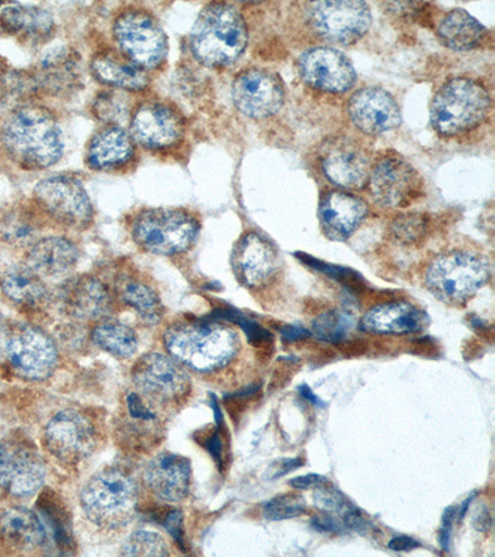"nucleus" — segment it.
<instances>
[{
  "label": "nucleus",
  "mask_w": 495,
  "mask_h": 557,
  "mask_svg": "<svg viewBox=\"0 0 495 557\" xmlns=\"http://www.w3.org/2000/svg\"><path fill=\"white\" fill-rule=\"evenodd\" d=\"M41 213L24 206L8 210L0 219V235L9 245L33 246L42 231Z\"/></svg>",
  "instance_id": "nucleus-35"
},
{
  "label": "nucleus",
  "mask_w": 495,
  "mask_h": 557,
  "mask_svg": "<svg viewBox=\"0 0 495 557\" xmlns=\"http://www.w3.org/2000/svg\"><path fill=\"white\" fill-rule=\"evenodd\" d=\"M299 392L300 394L302 395V397L306 399V400H309L311 401L312 404H314V406H318V407H323L325 406V404H323L318 397L317 395H314L312 393V391L309 388L308 385H301L300 388H299Z\"/></svg>",
  "instance_id": "nucleus-50"
},
{
  "label": "nucleus",
  "mask_w": 495,
  "mask_h": 557,
  "mask_svg": "<svg viewBox=\"0 0 495 557\" xmlns=\"http://www.w3.org/2000/svg\"><path fill=\"white\" fill-rule=\"evenodd\" d=\"M5 71H7L5 61L2 58H0V79H2L3 76L5 75Z\"/></svg>",
  "instance_id": "nucleus-52"
},
{
  "label": "nucleus",
  "mask_w": 495,
  "mask_h": 557,
  "mask_svg": "<svg viewBox=\"0 0 495 557\" xmlns=\"http://www.w3.org/2000/svg\"><path fill=\"white\" fill-rule=\"evenodd\" d=\"M94 343L116 358H131L137 352L138 336L121 322L103 321L92 332Z\"/></svg>",
  "instance_id": "nucleus-36"
},
{
  "label": "nucleus",
  "mask_w": 495,
  "mask_h": 557,
  "mask_svg": "<svg viewBox=\"0 0 495 557\" xmlns=\"http://www.w3.org/2000/svg\"><path fill=\"white\" fill-rule=\"evenodd\" d=\"M134 139L119 125L99 131L87 148V164L95 170H112L127 163L134 154Z\"/></svg>",
  "instance_id": "nucleus-29"
},
{
  "label": "nucleus",
  "mask_w": 495,
  "mask_h": 557,
  "mask_svg": "<svg viewBox=\"0 0 495 557\" xmlns=\"http://www.w3.org/2000/svg\"><path fill=\"white\" fill-rule=\"evenodd\" d=\"M58 361L57 345L41 329L22 322L0 327V363L20 379L47 380Z\"/></svg>",
  "instance_id": "nucleus-7"
},
{
  "label": "nucleus",
  "mask_w": 495,
  "mask_h": 557,
  "mask_svg": "<svg viewBox=\"0 0 495 557\" xmlns=\"http://www.w3.org/2000/svg\"><path fill=\"white\" fill-rule=\"evenodd\" d=\"M300 75L306 84L323 92L345 94L357 83L352 62L332 48L305 51L299 59Z\"/></svg>",
  "instance_id": "nucleus-17"
},
{
  "label": "nucleus",
  "mask_w": 495,
  "mask_h": 557,
  "mask_svg": "<svg viewBox=\"0 0 495 557\" xmlns=\"http://www.w3.org/2000/svg\"><path fill=\"white\" fill-rule=\"evenodd\" d=\"M232 268L239 283L255 289L273 282L281 269V256L268 238L248 232L233 248Z\"/></svg>",
  "instance_id": "nucleus-16"
},
{
  "label": "nucleus",
  "mask_w": 495,
  "mask_h": 557,
  "mask_svg": "<svg viewBox=\"0 0 495 557\" xmlns=\"http://www.w3.org/2000/svg\"><path fill=\"white\" fill-rule=\"evenodd\" d=\"M0 536L21 550L38 549L48 542L41 519L25 507H12L0 515Z\"/></svg>",
  "instance_id": "nucleus-30"
},
{
  "label": "nucleus",
  "mask_w": 495,
  "mask_h": 557,
  "mask_svg": "<svg viewBox=\"0 0 495 557\" xmlns=\"http://www.w3.org/2000/svg\"><path fill=\"white\" fill-rule=\"evenodd\" d=\"M493 520L487 506H481L475 510L473 517V527L481 533H487L492 529Z\"/></svg>",
  "instance_id": "nucleus-47"
},
{
  "label": "nucleus",
  "mask_w": 495,
  "mask_h": 557,
  "mask_svg": "<svg viewBox=\"0 0 495 557\" xmlns=\"http://www.w3.org/2000/svg\"><path fill=\"white\" fill-rule=\"evenodd\" d=\"M47 471L38 454L0 440V487L15 497H30L44 486Z\"/></svg>",
  "instance_id": "nucleus-18"
},
{
  "label": "nucleus",
  "mask_w": 495,
  "mask_h": 557,
  "mask_svg": "<svg viewBox=\"0 0 495 557\" xmlns=\"http://www.w3.org/2000/svg\"><path fill=\"white\" fill-rule=\"evenodd\" d=\"M306 502L300 494H281L270 499L263 508V515L268 520L294 519L305 513Z\"/></svg>",
  "instance_id": "nucleus-40"
},
{
  "label": "nucleus",
  "mask_w": 495,
  "mask_h": 557,
  "mask_svg": "<svg viewBox=\"0 0 495 557\" xmlns=\"http://www.w3.org/2000/svg\"><path fill=\"white\" fill-rule=\"evenodd\" d=\"M34 196L42 213L62 226L85 230L92 223L94 206L83 183L74 176L44 178L35 186Z\"/></svg>",
  "instance_id": "nucleus-10"
},
{
  "label": "nucleus",
  "mask_w": 495,
  "mask_h": 557,
  "mask_svg": "<svg viewBox=\"0 0 495 557\" xmlns=\"http://www.w3.org/2000/svg\"><path fill=\"white\" fill-rule=\"evenodd\" d=\"M313 503L322 513L338 517L354 506L344 493L335 487H327L325 484L314 491Z\"/></svg>",
  "instance_id": "nucleus-41"
},
{
  "label": "nucleus",
  "mask_w": 495,
  "mask_h": 557,
  "mask_svg": "<svg viewBox=\"0 0 495 557\" xmlns=\"http://www.w3.org/2000/svg\"><path fill=\"white\" fill-rule=\"evenodd\" d=\"M116 296L125 305L137 312L148 325H157L164 317V305L158 293L140 278H122L116 285Z\"/></svg>",
  "instance_id": "nucleus-34"
},
{
  "label": "nucleus",
  "mask_w": 495,
  "mask_h": 557,
  "mask_svg": "<svg viewBox=\"0 0 495 557\" xmlns=\"http://www.w3.org/2000/svg\"><path fill=\"white\" fill-rule=\"evenodd\" d=\"M491 112V96L479 81L455 78L441 87L430 107L432 127L445 137L481 125Z\"/></svg>",
  "instance_id": "nucleus-5"
},
{
  "label": "nucleus",
  "mask_w": 495,
  "mask_h": 557,
  "mask_svg": "<svg viewBox=\"0 0 495 557\" xmlns=\"http://www.w3.org/2000/svg\"><path fill=\"white\" fill-rule=\"evenodd\" d=\"M146 481L160 499L169 503L182 502L190 493V461L173 453L159 454L147 466Z\"/></svg>",
  "instance_id": "nucleus-24"
},
{
  "label": "nucleus",
  "mask_w": 495,
  "mask_h": 557,
  "mask_svg": "<svg viewBox=\"0 0 495 557\" xmlns=\"http://www.w3.org/2000/svg\"><path fill=\"white\" fill-rule=\"evenodd\" d=\"M61 301L71 318L101 321L113 310V296L99 278L83 275L71 278L61 287Z\"/></svg>",
  "instance_id": "nucleus-23"
},
{
  "label": "nucleus",
  "mask_w": 495,
  "mask_h": 557,
  "mask_svg": "<svg viewBox=\"0 0 495 557\" xmlns=\"http://www.w3.org/2000/svg\"><path fill=\"white\" fill-rule=\"evenodd\" d=\"M237 110L253 120H264L281 111L284 104L282 79L272 72L250 69L243 71L232 86Z\"/></svg>",
  "instance_id": "nucleus-15"
},
{
  "label": "nucleus",
  "mask_w": 495,
  "mask_h": 557,
  "mask_svg": "<svg viewBox=\"0 0 495 557\" xmlns=\"http://www.w3.org/2000/svg\"><path fill=\"white\" fill-rule=\"evenodd\" d=\"M457 510L458 507L451 506L446 508L444 511L443 524H441L440 528L438 542L445 552H448L449 545H451L453 525L457 519Z\"/></svg>",
  "instance_id": "nucleus-44"
},
{
  "label": "nucleus",
  "mask_w": 495,
  "mask_h": 557,
  "mask_svg": "<svg viewBox=\"0 0 495 557\" xmlns=\"http://www.w3.org/2000/svg\"><path fill=\"white\" fill-rule=\"evenodd\" d=\"M124 556H169V546L164 537L150 530H137L122 546Z\"/></svg>",
  "instance_id": "nucleus-38"
},
{
  "label": "nucleus",
  "mask_w": 495,
  "mask_h": 557,
  "mask_svg": "<svg viewBox=\"0 0 495 557\" xmlns=\"http://www.w3.org/2000/svg\"><path fill=\"white\" fill-rule=\"evenodd\" d=\"M200 233V223L190 212L150 209L135 218L132 235L135 244L149 253L176 256L190 249Z\"/></svg>",
  "instance_id": "nucleus-8"
},
{
  "label": "nucleus",
  "mask_w": 495,
  "mask_h": 557,
  "mask_svg": "<svg viewBox=\"0 0 495 557\" xmlns=\"http://www.w3.org/2000/svg\"><path fill=\"white\" fill-rule=\"evenodd\" d=\"M487 28L465 9H454L440 23L437 35L446 48L470 51L483 41Z\"/></svg>",
  "instance_id": "nucleus-32"
},
{
  "label": "nucleus",
  "mask_w": 495,
  "mask_h": 557,
  "mask_svg": "<svg viewBox=\"0 0 495 557\" xmlns=\"http://www.w3.org/2000/svg\"><path fill=\"white\" fill-rule=\"evenodd\" d=\"M183 120L171 108L149 102L141 104L134 113L131 136L148 149H164L182 137Z\"/></svg>",
  "instance_id": "nucleus-22"
},
{
  "label": "nucleus",
  "mask_w": 495,
  "mask_h": 557,
  "mask_svg": "<svg viewBox=\"0 0 495 557\" xmlns=\"http://www.w3.org/2000/svg\"><path fill=\"white\" fill-rule=\"evenodd\" d=\"M127 110V101H124L120 95H102L95 102V114L104 122L121 121Z\"/></svg>",
  "instance_id": "nucleus-42"
},
{
  "label": "nucleus",
  "mask_w": 495,
  "mask_h": 557,
  "mask_svg": "<svg viewBox=\"0 0 495 557\" xmlns=\"http://www.w3.org/2000/svg\"><path fill=\"white\" fill-rule=\"evenodd\" d=\"M304 465L301 457L297 458H282V460L275 461L270 466L268 475L269 480H276L283 478V475L289 474L293 471L300 469Z\"/></svg>",
  "instance_id": "nucleus-45"
},
{
  "label": "nucleus",
  "mask_w": 495,
  "mask_h": 557,
  "mask_svg": "<svg viewBox=\"0 0 495 557\" xmlns=\"http://www.w3.org/2000/svg\"><path fill=\"white\" fill-rule=\"evenodd\" d=\"M314 32L330 42L349 45L361 39L371 28V8L364 2H319L310 8Z\"/></svg>",
  "instance_id": "nucleus-14"
},
{
  "label": "nucleus",
  "mask_w": 495,
  "mask_h": 557,
  "mask_svg": "<svg viewBox=\"0 0 495 557\" xmlns=\"http://www.w3.org/2000/svg\"><path fill=\"white\" fill-rule=\"evenodd\" d=\"M115 40L125 57L143 70L163 65L169 45L166 35L154 16L144 11L123 13L114 24Z\"/></svg>",
  "instance_id": "nucleus-11"
},
{
  "label": "nucleus",
  "mask_w": 495,
  "mask_h": 557,
  "mask_svg": "<svg viewBox=\"0 0 495 557\" xmlns=\"http://www.w3.org/2000/svg\"><path fill=\"white\" fill-rule=\"evenodd\" d=\"M428 314L407 301L378 305L364 313L359 327L369 334L409 335L424 330Z\"/></svg>",
  "instance_id": "nucleus-25"
},
{
  "label": "nucleus",
  "mask_w": 495,
  "mask_h": 557,
  "mask_svg": "<svg viewBox=\"0 0 495 557\" xmlns=\"http://www.w3.org/2000/svg\"><path fill=\"white\" fill-rule=\"evenodd\" d=\"M0 24L16 38L33 44L47 42L55 34L52 15L40 7L9 5L0 13Z\"/></svg>",
  "instance_id": "nucleus-28"
},
{
  "label": "nucleus",
  "mask_w": 495,
  "mask_h": 557,
  "mask_svg": "<svg viewBox=\"0 0 495 557\" xmlns=\"http://www.w3.org/2000/svg\"><path fill=\"white\" fill-rule=\"evenodd\" d=\"M248 45V30L237 8L212 3L202 9L190 34V50L202 65L227 67L238 61Z\"/></svg>",
  "instance_id": "nucleus-3"
},
{
  "label": "nucleus",
  "mask_w": 495,
  "mask_h": 557,
  "mask_svg": "<svg viewBox=\"0 0 495 557\" xmlns=\"http://www.w3.org/2000/svg\"><path fill=\"white\" fill-rule=\"evenodd\" d=\"M311 525L314 530L323 534H345L348 532L342 519L332 515H323L314 517L311 520Z\"/></svg>",
  "instance_id": "nucleus-43"
},
{
  "label": "nucleus",
  "mask_w": 495,
  "mask_h": 557,
  "mask_svg": "<svg viewBox=\"0 0 495 557\" xmlns=\"http://www.w3.org/2000/svg\"><path fill=\"white\" fill-rule=\"evenodd\" d=\"M35 84L50 95H67L79 84V59L74 50L58 48L45 55L34 75Z\"/></svg>",
  "instance_id": "nucleus-26"
},
{
  "label": "nucleus",
  "mask_w": 495,
  "mask_h": 557,
  "mask_svg": "<svg viewBox=\"0 0 495 557\" xmlns=\"http://www.w3.org/2000/svg\"><path fill=\"white\" fill-rule=\"evenodd\" d=\"M428 222L419 213H405L391 224L392 236L404 245L417 244L426 235Z\"/></svg>",
  "instance_id": "nucleus-39"
},
{
  "label": "nucleus",
  "mask_w": 495,
  "mask_h": 557,
  "mask_svg": "<svg viewBox=\"0 0 495 557\" xmlns=\"http://www.w3.org/2000/svg\"><path fill=\"white\" fill-rule=\"evenodd\" d=\"M78 259L79 251L71 240L48 237L36 240L29 247L25 267L41 277H53L71 272L77 265Z\"/></svg>",
  "instance_id": "nucleus-27"
},
{
  "label": "nucleus",
  "mask_w": 495,
  "mask_h": 557,
  "mask_svg": "<svg viewBox=\"0 0 495 557\" xmlns=\"http://www.w3.org/2000/svg\"><path fill=\"white\" fill-rule=\"evenodd\" d=\"M355 327V320L346 311L330 310L312 321L311 334L323 343L339 344Z\"/></svg>",
  "instance_id": "nucleus-37"
},
{
  "label": "nucleus",
  "mask_w": 495,
  "mask_h": 557,
  "mask_svg": "<svg viewBox=\"0 0 495 557\" xmlns=\"http://www.w3.org/2000/svg\"><path fill=\"white\" fill-rule=\"evenodd\" d=\"M91 71L99 83L127 91H141L149 84L146 70L111 51L97 53L91 62Z\"/></svg>",
  "instance_id": "nucleus-31"
},
{
  "label": "nucleus",
  "mask_w": 495,
  "mask_h": 557,
  "mask_svg": "<svg viewBox=\"0 0 495 557\" xmlns=\"http://www.w3.org/2000/svg\"><path fill=\"white\" fill-rule=\"evenodd\" d=\"M322 173L339 190H362L367 186L372 161L357 144L339 140L323 151Z\"/></svg>",
  "instance_id": "nucleus-20"
},
{
  "label": "nucleus",
  "mask_w": 495,
  "mask_h": 557,
  "mask_svg": "<svg viewBox=\"0 0 495 557\" xmlns=\"http://www.w3.org/2000/svg\"><path fill=\"white\" fill-rule=\"evenodd\" d=\"M474 498V493L471 494L470 497H468L463 503H462V506L461 507H458V510H457V517H458V520H460V522H462L463 518L466 517V513H467V510L468 508H470L471 506V503Z\"/></svg>",
  "instance_id": "nucleus-51"
},
{
  "label": "nucleus",
  "mask_w": 495,
  "mask_h": 557,
  "mask_svg": "<svg viewBox=\"0 0 495 557\" xmlns=\"http://www.w3.org/2000/svg\"><path fill=\"white\" fill-rule=\"evenodd\" d=\"M164 344L171 357L200 373L228 366L239 350L236 332L218 322H178L168 329Z\"/></svg>",
  "instance_id": "nucleus-2"
},
{
  "label": "nucleus",
  "mask_w": 495,
  "mask_h": 557,
  "mask_svg": "<svg viewBox=\"0 0 495 557\" xmlns=\"http://www.w3.org/2000/svg\"><path fill=\"white\" fill-rule=\"evenodd\" d=\"M487 257L470 249H454L432 259L426 269L429 292L446 304H462L490 282Z\"/></svg>",
  "instance_id": "nucleus-6"
},
{
  "label": "nucleus",
  "mask_w": 495,
  "mask_h": 557,
  "mask_svg": "<svg viewBox=\"0 0 495 557\" xmlns=\"http://www.w3.org/2000/svg\"><path fill=\"white\" fill-rule=\"evenodd\" d=\"M368 206L345 190H332L321 197L319 206L320 227L329 239L347 240L367 218Z\"/></svg>",
  "instance_id": "nucleus-21"
},
{
  "label": "nucleus",
  "mask_w": 495,
  "mask_h": 557,
  "mask_svg": "<svg viewBox=\"0 0 495 557\" xmlns=\"http://www.w3.org/2000/svg\"><path fill=\"white\" fill-rule=\"evenodd\" d=\"M98 440L95 421L77 409L60 411L44 431L48 451L65 465L85 461L96 451Z\"/></svg>",
  "instance_id": "nucleus-12"
},
{
  "label": "nucleus",
  "mask_w": 495,
  "mask_h": 557,
  "mask_svg": "<svg viewBox=\"0 0 495 557\" xmlns=\"http://www.w3.org/2000/svg\"><path fill=\"white\" fill-rule=\"evenodd\" d=\"M2 290L9 300L26 309H38L50 299L42 277L26 267L13 269L3 276Z\"/></svg>",
  "instance_id": "nucleus-33"
},
{
  "label": "nucleus",
  "mask_w": 495,
  "mask_h": 557,
  "mask_svg": "<svg viewBox=\"0 0 495 557\" xmlns=\"http://www.w3.org/2000/svg\"><path fill=\"white\" fill-rule=\"evenodd\" d=\"M327 483V479L323 478L321 474L310 473L305 475H299V478H295L290 481V486L295 490L306 491L312 488H319L323 486V484Z\"/></svg>",
  "instance_id": "nucleus-46"
},
{
  "label": "nucleus",
  "mask_w": 495,
  "mask_h": 557,
  "mask_svg": "<svg viewBox=\"0 0 495 557\" xmlns=\"http://www.w3.org/2000/svg\"><path fill=\"white\" fill-rule=\"evenodd\" d=\"M3 146L17 165L44 170L55 165L64 152V140L53 115L39 106H23L8 116Z\"/></svg>",
  "instance_id": "nucleus-1"
},
{
  "label": "nucleus",
  "mask_w": 495,
  "mask_h": 557,
  "mask_svg": "<svg viewBox=\"0 0 495 557\" xmlns=\"http://www.w3.org/2000/svg\"><path fill=\"white\" fill-rule=\"evenodd\" d=\"M282 336L286 341H299L312 336L311 331L301 326H287L282 330Z\"/></svg>",
  "instance_id": "nucleus-49"
},
{
  "label": "nucleus",
  "mask_w": 495,
  "mask_h": 557,
  "mask_svg": "<svg viewBox=\"0 0 495 557\" xmlns=\"http://www.w3.org/2000/svg\"><path fill=\"white\" fill-rule=\"evenodd\" d=\"M138 486L132 475L110 467L99 471L81 491L79 502L94 524L104 529L128 525L138 508Z\"/></svg>",
  "instance_id": "nucleus-4"
},
{
  "label": "nucleus",
  "mask_w": 495,
  "mask_h": 557,
  "mask_svg": "<svg viewBox=\"0 0 495 557\" xmlns=\"http://www.w3.org/2000/svg\"><path fill=\"white\" fill-rule=\"evenodd\" d=\"M348 114L356 127L369 136H381L398 128L401 123L398 102L380 87L359 89L349 98Z\"/></svg>",
  "instance_id": "nucleus-19"
},
{
  "label": "nucleus",
  "mask_w": 495,
  "mask_h": 557,
  "mask_svg": "<svg viewBox=\"0 0 495 557\" xmlns=\"http://www.w3.org/2000/svg\"><path fill=\"white\" fill-rule=\"evenodd\" d=\"M367 186L374 202L386 209L407 208L422 190L417 169L395 154H386L372 163Z\"/></svg>",
  "instance_id": "nucleus-13"
},
{
  "label": "nucleus",
  "mask_w": 495,
  "mask_h": 557,
  "mask_svg": "<svg viewBox=\"0 0 495 557\" xmlns=\"http://www.w3.org/2000/svg\"><path fill=\"white\" fill-rule=\"evenodd\" d=\"M420 544L416 539L407 535L394 536L388 543V547L393 552L405 553L417 549Z\"/></svg>",
  "instance_id": "nucleus-48"
},
{
  "label": "nucleus",
  "mask_w": 495,
  "mask_h": 557,
  "mask_svg": "<svg viewBox=\"0 0 495 557\" xmlns=\"http://www.w3.org/2000/svg\"><path fill=\"white\" fill-rule=\"evenodd\" d=\"M132 379L140 397L156 406H177L191 391L185 366L163 354L141 356L133 366Z\"/></svg>",
  "instance_id": "nucleus-9"
}]
</instances>
